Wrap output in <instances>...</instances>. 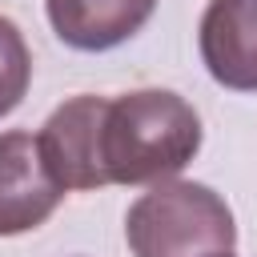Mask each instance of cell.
I'll return each mask as SVG.
<instances>
[{"mask_svg": "<svg viewBox=\"0 0 257 257\" xmlns=\"http://www.w3.org/2000/svg\"><path fill=\"white\" fill-rule=\"evenodd\" d=\"M60 201L64 185L48 173L40 141L20 128L0 133V237L40 229Z\"/></svg>", "mask_w": 257, "mask_h": 257, "instance_id": "obj_3", "label": "cell"}, {"mask_svg": "<svg viewBox=\"0 0 257 257\" xmlns=\"http://www.w3.org/2000/svg\"><path fill=\"white\" fill-rule=\"evenodd\" d=\"M197 108L169 88H133L104 96L100 177L104 185H157L177 177L201 153Z\"/></svg>", "mask_w": 257, "mask_h": 257, "instance_id": "obj_1", "label": "cell"}, {"mask_svg": "<svg viewBox=\"0 0 257 257\" xmlns=\"http://www.w3.org/2000/svg\"><path fill=\"white\" fill-rule=\"evenodd\" d=\"M44 12L68 48L108 52L149 24L157 0H44Z\"/></svg>", "mask_w": 257, "mask_h": 257, "instance_id": "obj_6", "label": "cell"}, {"mask_svg": "<svg viewBox=\"0 0 257 257\" xmlns=\"http://www.w3.org/2000/svg\"><path fill=\"white\" fill-rule=\"evenodd\" d=\"M133 257H209L233 253L237 221L221 193L201 181H157L124 213Z\"/></svg>", "mask_w": 257, "mask_h": 257, "instance_id": "obj_2", "label": "cell"}, {"mask_svg": "<svg viewBox=\"0 0 257 257\" xmlns=\"http://www.w3.org/2000/svg\"><path fill=\"white\" fill-rule=\"evenodd\" d=\"M209 257H233V253H209Z\"/></svg>", "mask_w": 257, "mask_h": 257, "instance_id": "obj_8", "label": "cell"}, {"mask_svg": "<svg viewBox=\"0 0 257 257\" xmlns=\"http://www.w3.org/2000/svg\"><path fill=\"white\" fill-rule=\"evenodd\" d=\"M100 108L104 96L80 92L68 96L64 104H56L48 112V120L40 124L36 141L44 153L48 173L68 189H104L100 177Z\"/></svg>", "mask_w": 257, "mask_h": 257, "instance_id": "obj_4", "label": "cell"}, {"mask_svg": "<svg viewBox=\"0 0 257 257\" xmlns=\"http://www.w3.org/2000/svg\"><path fill=\"white\" fill-rule=\"evenodd\" d=\"M197 48L221 88L257 92V0H209Z\"/></svg>", "mask_w": 257, "mask_h": 257, "instance_id": "obj_5", "label": "cell"}, {"mask_svg": "<svg viewBox=\"0 0 257 257\" xmlns=\"http://www.w3.org/2000/svg\"><path fill=\"white\" fill-rule=\"evenodd\" d=\"M32 84V52L16 20L0 16V120L20 108L24 92Z\"/></svg>", "mask_w": 257, "mask_h": 257, "instance_id": "obj_7", "label": "cell"}]
</instances>
